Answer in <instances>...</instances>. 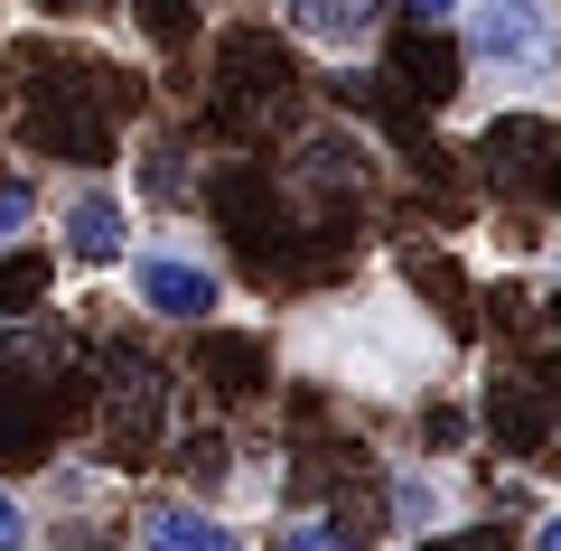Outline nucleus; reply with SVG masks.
Returning a JSON list of instances; mask_svg holds the SVG:
<instances>
[{"instance_id":"nucleus-1","label":"nucleus","mask_w":561,"mask_h":551,"mask_svg":"<svg viewBox=\"0 0 561 551\" xmlns=\"http://www.w3.org/2000/svg\"><path fill=\"white\" fill-rule=\"evenodd\" d=\"M131 103H140V94L113 76V66L76 57L66 76L20 84V113H10V131H20L38 159H76V169L103 177V159H113V122L131 113Z\"/></svg>"},{"instance_id":"nucleus-10","label":"nucleus","mask_w":561,"mask_h":551,"mask_svg":"<svg viewBox=\"0 0 561 551\" xmlns=\"http://www.w3.org/2000/svg\"><path fill=\"white\" fill-rule=\"evenodd\" d=\"M206 206H216V225H225L234 243L280 234V177H272V169H253V159H234V169L206 177Z\"/></svg>"},{"instance_id":"nucleus-23","label":"nucleus","mask_w":561,"mask_h":551,"mask_svg":"<svg viewBox=\"0 0 561 551\" xmlns=\"http://www.w3.org/2000/svg\"><path fill=\"white\" fill-rule=\"evenodd\" d=\"M383 10H402V20H412V28H440V20H459L468 0H383Z\"/></svg>"},{"instance_id":"nucleus-6","label":"nucleus","mask_w":561,"mask_h":551,"mask_svg":"<svg viewBox=\"0 0 561 551\" xmlns=\"http://www.w3.org/2000/svg\"><path fill=\"white\" fill-rule=\"evenodd\" d=\"M57 253L76 262V272H113V262H131V206H122L113 177H76L57 197Z\"/></svg>"},{"instance_id":"nucleus-26","label":"nucleus","mask_w":561,"mask_h":551,"mask_svg":"<svg viewBox=\"0 0 561 551\" xmlns=\"http://www.w3.org/2000/svg\"><path fill=\"white\" fill-rule=\"evenodd\" d=\"M38 10H94V0H38Z\"/></svg>"},{"instance_id":"nucleus-11","label":"nucleus","mask_w":561,"mask_h":551,"mask_svg":"<svg viewBox=\"0 0 561 551\" xmlns=\"http://www.w3.org/2000/svg\"><path fill=\"white\" fill-rule=\"evenodd\" d=\"M365 140H346V131H309L300 140V159H290V187H300V197H365Z\"/></svg>"},{"instance_id":"nucleus-20","label":"nucleus","mask_w":561,"mask_h":551,"mask_svg":"<svg viewBox=\"0 0 561 551\" xmlns=\"http://www.w3.org/2000/svg\"><path fill=\"white\" fill-rule=\"evenodd\" d=\"M421 551H515V532L505 524H449V532H431Z\"/></svg>"},{"instance_id":"nucleus-18","label":"nucleus","mask_w":561,"mask_h":551,"mask_svg":"<svg viewBox=\"0 0 561 551\" xmlns=\"http://www.w3.org/2000/svg\"><path fill=\"white\" fill-rule=\"evenodd\" d=\"M179 477H187L197 495H216L225 477H234V439H225V431H187V439H179Z\"/></svg>"},{"instance_id":"nucleus-25","label":"nucleus","mask_w":561,"mask_h":551,"mask_svg":"<svg viewBox=\"0 0 561 551\" xmlns=\"http://www.w3.org/2000/svg\"><path fill=\"white\" fill-rule=\"evenodd\" d=\"M534 551H561V505H552V514L534 524Z\"/></svg>"},{"instance_id":"nucleus-9","label":"nucleus","mask_w":561,"mask_h":551,"mask_svg":"<svg viewBox=\"0 0 561 551\" xmlns=\"http://www.w3.org/2000/svg\"><path fill=\"white\" fill-rule=\"evenodd\" d=\"M478 421H486V439H496L505 458H542L552 449V402H542L534 375H496L486 402H478Z\"/></svg>"},{"instance_id":"nucleus-2","label":"nucleus","mask_w":561,"mask_h":551,"mask_svg":"<svg viewBox=\"0 0 561 551\" xmlns=\"http://www.w3.org/2000/svg\"><path fill=\"white\" fill-rule=\"evenodd\" d=\"M131 309L140 318H160V328H216V309H225V272L206 262V243H187V234H150V243H131Z\"/></svg>"},{"instance_id":"nucleus-8","label":"nucleus","mask_w":561,"mask_h":551,"mask_svg":"<svg viewBox=\"0 0 561 551\" xmlns=\"http://www.w3.org/2000/svg\"><path fill=\"white\" fill-rule=\"evenodd\" d=\"M280 28L319 57H365L383 38V0H280Z\"/></svg>"},{"instance_id":"nucleus-4","label":"nucleus","mask_w":561,"mask_h":551,"mask_svg":"<svg viewBox=\"0 0 561 551\" xmlns=\"http://www.w3.org/2000/svg\"><path fill=\"white\" fill-rule=\"evenodd\" d=\"M300 94V66L280 47V28H225L216 38V113L225 122H272Z\"/></svg>"},{"instance_id":"nucleus-5","label":"nucleus","mask_w":561,"mask_h":551,"mask_svg":"<svg viewBox=\"0 0 561 551\" xmlns=\"http://www.w3.org/2000/svg\"><path fill=\"white\" fill-rule=\"evenodd\" d=\"M160 431H169V375L150 355H113V365H103V449L150 458Z\"/></svg>"},{"instance_id":"nucleus-15","label":"nucleus","mask_w":561,"mask_h":551,"mask_svg":"<svg viewBox=\"0 0 561 551\" xmlns=\"http://www.w3.org/2000/svg\"><path fill=\"white\" fill-rule=\"evenodd\" d=\"M478 159H486V177H542V159H552V122H534V113L486 122Z\"/></svg>"},{"instance_id":"nucleus-19","label":"nucleus","mask_w":561,"mask_h":551,"mask_svg":"<svg viewBox=\"0 0 561 551\" xmlns=\"http://www.w3.org/2000/svg\"><path fill=\"white\" fill-rule=\"evenodd\" d=\"M28 225H38V187H0V262L28 253Z\"/></svg>"},{"instance_id":"nucleus-12","label":"nucleus","mask_w":561,"mask_h":551,"mask_svg":"<svg viewBox=\"0 0 561 551\" xmlns=\"http://www.w3.org/2000/svg\"><path fill=\"white\" fill-rule=\"evenodd\" d=\"M393 94H412V103L440 113V103L459 94V47H449L440 28H402L393 38Z\"/></svg>"},{"instance_id":"nucleus-22","label":"nucleus","mask_w":561,"mask_h":551,"mask_svg":"<svg viewBox=\"0 0 561 551\" xmlns=\"http://www.w3.org/2000/svg\"><path fill=\"white\" fill-rule=\"evenodd\" d=\"M140 187H150V197H187V150H150Z\"/></svg>"},{"instance_id":"nucleus-3","label":"nucleus","mask_w":561,"mask_h":551,"mask_svg":"<svg viewBox=\"0 0 561 551\" xmlns=\"http://www.w3.org/2000/svg\"><path fill=\"white\" fill-rule=\"evenodd\" d=\"M468 57L505 84L561 76V10L552 0H468Z\"/></svg>"},{"instance_id":"nucleus-17","label":"nucleus","mask_w":561,"mask_h":551,"mask_svg":"<svg viewBox=\"0 0 561 551\" xmlns=\"http://www.w3.org/2000/svg\"><path fill=\"white\" fill-rule=\"evenodd\" d=\"M262 551H365V532H346L337 514H280Z\"/></svg>"},{"instance_id":"nucleus-7","label":"nucleus","mask_w":561,"mask_h":551,"mask_svg":"<svg viewBox=\"0 0 561 551\" xmlns=\"http://www.w3.org/2000/svg\"><path fill=\"white\" fill-rule=\"evenodd\" d=\"M122 551H243V532L206 495H150V505H131Z\"/></svg>"},{"instance_id":"nucleus-21","label":"nucleus","mask_w":561,"mask_h":551,"mask_svg":"<svg viewBox=\"0 0 561 551\" xmlns=\"http://www.w3.org/2000/svg\"><path fill=\"white\" fill-rule=\"evenodd\" d=\"M0 551H38V524H28V495L0 486Z\"/></svg>"},{"instance_id":"nucleus-14","label":"nucleus","mask_w":561,"mask_h":551,"mask_svg":"<svg viewBox=\"0 0 561 551\" xmlns=\"http://www.w3.org/2000/svg\"><path fill=\"white\" fill-rule=\"evenodd\" d=\"M47 431H57V393H38L0 365V458H38Z\"/></svg>"},{"instance_id":"nucleus-24","label":"nucleus","mask_w":561,"mask_h":551,"mask_svg":"<svg viewBox=\"0 0 561 551\" xmlns=\"http://www.w3.org/2000/svg\"><path fill=\"white\" fill-rule=\"evenodd\" d=\"M542 197L561 206V131H552V159H542Z\"/></svg>"},{"instance_id":"nucleus-16","label":"nucleus","mask_w":561,"mask_h":551,"mask_svg":"<svg viewBox=\"0 0 561 551\" xmlns=\"http://www.w3.org/2000/svg\"><path fill=\"white\" fill-rule=\"evenodd\" d=\"M449 486L431 468H393V532H449Z\"/></svg>"},{"instance_id":"nucleus-13","label":"nucleus","mask_w":561,"mask_h":551,"mask_svg":"<svg viewBox=\"0 0 561 551\" xmlns=\"http://www.w3.org/2000/svg\"><path fill=\"white\" fill-rule=\"evenodd\" d=\"M197 375L216 383L225 402H253L262 383H272V355H262V336H234V328H206V336H197Z\"/></svg>"}]
</instances>
